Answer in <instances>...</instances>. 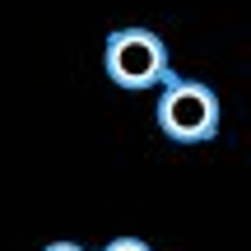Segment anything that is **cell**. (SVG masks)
<instances>
[{
  "instance_id": "obj_3",
  "label": "cell",
  "mask_w": 251,
  "mask_h": 251,
  "mask_svg": "<svg viewBox=\"0 0 251 251\" xmlns=\"http://www.w3.org/2000/svg\"><path fill=\"white\" fill-rule=\"evenodd\" d=\"M102 251H153V247L144 242V237H112Z\"/></svg>"
},
{
  "instance_id": "obj_4",
  "label": "cell",
  "mask_w": 251,
  "mask_h": 251,
  "mask_svg": "<svg viewBox=\"0 0 251 251\" xmlns=\"http://www.w3.org/2000/svg\"><path fill=\"white\" fill-rule=\"evenodd\" d=\"M42 251H84V247H79V242H47Z\"/></svg>"
},
{
  "instance_id": "obj_1",
  "label": "cell",
  "mask_w": 251,
  "mask_h": 251,
  "mask_svg": "<svg viewBox=\"0 0 251 251\" xmlns=\"http://www.w3.org/2000/svg\"><path fill=\"white\" fill-rule=\"evenodd\" d=\"M102 70L126 93L163 89L172 79L168 47H163V37L153 28H117V33H107V42H102Z\"/></svg>"
},
{
  "instance_id": "obj_2",
  "label": "cell",
  "mask_w": 251,
  "mask_h": 251,
  "mask_svg": "<svg viewBox=\"0 0 251 251\" xmlns=\"http://www.w3.org/2000/svg\"><path fill=\"white\" fill-rule=\"evenodd\" d=\"M158 130L177 144H205L219 135V93L209 84L177 79L172 75L158 89Z\"/></svg>"
}]
</instances>
